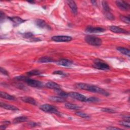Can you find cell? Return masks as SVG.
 <instances>
[{
  "label": "cell",
  "mask_w": 130,
  "mask_h": 130,
  "mask_svg": "<svg viewBox=\"0 0 130 130\" xmlns=\"http://www.w3.org/2000/svg\"><path fill=\"white\" fill-rule=\"evenodd\" d=\"M36 25L40 28H49V26L47 25V23L42 19H37L36 20Z\"/></svg>",
  "instance_id": "obj_15"
},
{
  "label": "cell",
  "mask_w": 130,
  "mask_h": 130,
  "mask_svg": "<svg viewBox=\"0 0 130 130\" xmlns=\"http://www.w3.org/2000/svg\"><path fill=\"white\" fill-rule=\"evenodd\" d=\"M116 4L121 10L126 11L129 9V5L126 2L123 1H117Z\"/></svg>",
  "instance_id": "obj_9"
},
{
  "label": "cell",
  "mask_w": 130,
  "mask_h": 130,
  "mask_svg": "<svg viewBox=\"0 0 130 130\" xmlns=\"http://www.w3.org/2000/svg\"><path fill=\"white\" fill-rule=\"evenodd\" d=\"M0 13H1V15H0V18H1V21H2V20L5 18V14L2 11H1Z\"/></svg>",
  "instance_id": "obj_36"
},
{
  "label": "cell",
  "mask_w": 130,
  "mask_h": 130,
  "mask_svg": "<svg viewBox=\"0 0 130 130\" xmlns=\"http://www.w3.org/2000/svg\"><path fill=\"white\" fill-rule=\"evenodd\" d=\"M85 41L88 44L94 46H99L102 44V40L100 38L93 36H87Z\"/></svg>",
  "instance_id": "obj_2"
},
{
  "label": "cell",
  "mask_w": 130,
  "mask_h": 130,
  "mask_svg": "<svg viewBox=\"0 0 130 130\" xmlns=\"http://www.w3.org/2000/svg\"><path fill=\"white\" fill-rule=\"evenodd\" d=\"M117 50L118 51H119L122 54H125L126 55H127L128 56H130V51L129 49H127V48H124V47H119L117 48Z\"/></svg>",
  "instance_id": "obj_22"
},
{
  "label": "cell",
  "mask_w": 130,
  "mask_h": 130,
  "mask_svg": "<svg viewBox=\"0 0 130 130\" xmlns=\"http://www.w3.org/2000/svg\"><path fill=\"white\" fill-rule=\"evenodd\" d=\"M49 99L55 102H64L66 101L65 98H63L62 97H51L49 98Z\"/></svg>",
  "instance_id": "obj_23"
},
{
  "label": "cell",
  "mask_w": 130,
  "mask_h": 130,
  "mask_svg": "<svg viewBox=\"0 0 130 130\" xmlns=\"http://www.w3.org/2000/svg\"><path fill=\"white\" fill-rule=\"evenodd\" d=\"M109 29L111 31L115 33H119V34H127L128 32L126 30L122 29L119 27L117 26H110L109 27Z\"/></svg>",
  "instance_id": "obj_11"
},
{
  "label": "cell",
  "mask_w": 130,
  "mask_h": 130,
  "mask_svg": "<svg viewBox=\"0 0 130 130\" xmlns=\"http://www.w3.org/2000/svg\"><path fill=\"white\" fill-rule=\"evenodd\" d=\"M102 6L103 7V9L105 11V12H110V7L108 4V3L106 1H103L102 2Z\"/></svg>",
  "instance_id": "obj_25"
},
{
  "label": "cell",
  "mask_w": 130,
  "mask_h": 130,
  "mask_svg": "<svg viewBox=\"0 0 130 130\" xmlns=\"http://www.w3.org/2000/svg\"><path fill=\"white\" fill-rule=\"evenodd\" d=\"M0 97L3 99H5L9 100H15V99L13 96H11L9 94L4 91L0 92Z\"/></svg>",
  "instance_id": "obj_16"
},
{
  "label": "cell",
  "mask_w": 130,
  "mask_h": 130,
  "mask_svg": "<svg viewBox=\"0 0 130 130\" xmlns=\"http://www.w3.org/2000/svg\"><path fill=\"white\" fill-rule=\"evenodd\" d=\"M56 93L58 94V95L60 96V97H62L63 98H67L68 96V93H67V92L63 91L62 90H61V88L60 89H57L55 90Z\"/></svg>",
  "instance_id": "obj_24"
},
{
  "label": "cell",
  "mask_w": 130,
  "mask_h": 130,
  "mask_svg": "<svg viewBox=\"0 0 130 130\" xmlns=\"http://www.w3.org/2000/svg\"><path fill=\"white\" fill-rule=\"evenodd\" d=\"M29 3H34V2H33V1H32V2H30V1H29Z\"/></svg>",
  "instance_id": "obj_41"
},
{
  "label": "cell",
  "mask_w": 130,
  "mask_h": 130,
  "mask_svg": "<svg viewBox=\"0 0 130 130\" xmlns=\"http://www.w3.org/2000/svg\"><path fill=\"white\" fill-rule=\"evenodd\" d=\"M30 125L31 126H32V127H34V126H36L37 125V124L36 123H33V122H31L30 123Z\"/></svg>",
  "instance_id": "obj_39"
},
{
  "label": "cell",
  "mask_w": 130,
  "mask_h": 130,
  "mask_svg": "<svg viewBox=\"0 0 130 130\" xmlns=\"http://www.w3.org/2000/svg\"><path fill=\"white\" fill-rule=\"evenodd\" d=\"M0 106L1 107L4 109L9 110H11V111H17L19 110V109L17 108L16 107L13 105H11L9 104H7L3 102H1L0 103Z\"/></svg>",
  "instance_id": "obj_10"
},
{
  "label": "cell",
  "mask_w": 130,
  "mask_h": 130,
  "mask_svg": "<svg viewBox=\"0 0 130 130\" xmlns=\"http://www.w3.org/2000/svg\"><path fill=\"white\" fill-rule=\"evenodd\" d=\"M0 70H1V73L2 74H3L4 75L8 76V72L5 69L3 68L2 67H1V69H0Z\"/></svg>",
  "instance_id": "obj_34"
},
{
  "label": "cell",
  "mask_w": 130,
  "mask_h": 130,
  "mask_svg": "<svg viewBox=\"0 0 130 130\" xmlns=\"http://www.w3.org/2000/svg\"><path fill=\"white\" fill-rule=\"evenodd\" d=\"M72 39L71 37L68 36H55L51 38V40L56 42H69Z\"/></svg>",
  "instance_id": "obj_7"
},
{
  "label": "cell",
  "mask_w": 130,
  "mask_h": 130,
  "mask_svg": "<svg viewBox=\"0 0 130 130\" xmlns=\"http://www.w3.org/2000/svg\"><path fill=\"white\" fill-rule=\"evenodd\" d=\"M29 76H36V75H39L41 74V72L39 71V70H34L28 72L27 73Z\"/></svg>",
  "instance_id": "obj_26"
},
{
  "label": "cell",
  "mask_w": 130,
  "mask_h": 130,
  "mask_svg": "<svg viewBox=\"0 0 130 130\" xmlns=\"http://www.w3.org/2000/svg\"><path fill=\"white\" fill-rule=\"evenodd\" d=\"M58 64L64 67H69L71 66L73 62L71 61L67 60V59H61L58 62Z\"/></svg>",
  "instance_id": "obj_14"
},
{
  "label": "cell",
  "mask_w": 130,
  "mask_h": 130,
  "mask_svg": "<svg viewBox=\"0 0 130 130\" xmlns=\"http://www.w3.org/2000/svg\"><path fill=\"white\" fill-rule=\"evenodd\" d=\"M33 36V34L31 33H27L26 34H25V38H32Z\"/></svg>",
  "instance_id": "obj_35"
},
{
  "label": "cell",
  "mask_w": 130,
  "mask_h": 130,
  "mask_svg": "<svg viewBox=\"0 0 130 130\" xmlns=\"http://www.w3.org/2000/svg\"><path fill=\"white\" fill-rule=\"evenodd\" d=\"M86 31L89 33H98L101 32L102 33L105 31V30L102 28L92 27L91 26H89L86 28Z\"/></svg>",
  "instance_id": "obj_8"
},
{
  "label": "cell",
  "mask_w": 130,
  "mask_h": 130,
  "mask_svg": "<svg viewBox=\"0 0 130 130\" xmlns=\"http://www.w3.org/2000/svg\"><path fill=\"white\" fill-rule=\"evenodd\" d=\"M93 67L94 68L101 70L107 71L110 70V67L109 65L104 61L99 60V59H96L94 61Z\"/></svg>",
  "instance_id": "obj_3"
},
{
  "label": "cell",
  "mask_w": 130,
  "mask_h": 130,
  "mask_svg": "<svg viewBox=\"0 0 130 130\" xmlns=\"http://www.w3.org/2000/svg\"><path fill=\"white\" fill-rule=\"evenodd\" d=\"M24 81L30 87H43V84L41 82L36 80H34L30 78H29L28 77L25 78Z\"/></svg>",
  "instance_id": "obj_5"
},
{
  "label": "cell",
  "mask_w": 130,
  "mask_h": 130,
  "mask_svg": "<svg viewBox=\"0 0 130 130\" xmlns=\"http://www.w3.org/2000/svg\"><path fill=\"white\" fill-rule=\"evenodd\" d=\"M13 22V23L15 25H19L21 23L24 22L25 20H23L20 17H13L9 18Z\"/></svg>",
  "instance_id": "obj_18"
},
{
  "label": "cell",
  "mask_w": 130,
  "mask_h": 130,
  "mask_svg": "<svg viewBox=\"0 0 130 130\" xmlns=\"http://www.w3.org/2000/svg\"><path fill=\"white\" fill-rule=\"evenodd\" d=\"M45 87L47 88H48L53 89L54 90L61 88L60 85H59L57 84H56V83H55V82H52V81L48 82L47 83H46V85H45Z\"/></svg>",
  "instance_id": "obj_13"
},
{
  "label": "cell",
  "mask_w": 130,
  "mask_h": 130,
  "mask_svg": "<svg viewBox=\"0 0 130 130\" xmlns=\"http://www.w3.org/2000/svg\"><path fill=\"white\" fill-rule=\"evenodd\" d=\"M107 129H109V130H121V129L120 128H115V127H109V128H108Z\"/></svg>",
  "instance_id": "obj_37"
},
{
  "label": "cell",
  "mask_w": 130,
  "mask_h": 130,
  "mask_svg": "<svg viewBox=\"0 0 130 130\" xmlns=\"http://www.w3.org/2000/svg\"><path fill=\"white\" fill-rule=\"evenodd\" d=\"M76 87L80 89L85 90L92 92L98 93L104 96H108L110 94V93L108 92L107 91L105 90L104 89L98 87L87 84H83V83L77 84L76 85Z\"/></svg>",
  "instance_id": "obj_1"
},
{
  "label": "cell",
  "mask_w": 130,
  "mask_h": 130,
  "mask_svg": "<svg viewBox=\"0 0 130 130\" xmlns=\"http://www.w3.org/2000/svg\"><path fill=\"white\" fill-rule=\"evenodd\" d=\"M21 100L25 103H29L32 105H36V102L35 99L30 97H24L21 98Z\"/></svg>",
  "instance_id": "obj_17"
},
{
  "label": "cell",
  "mask_w": 130,
  "mask_h": 130,
  "mask_svg": "<svg viewBox=\"0 0 130 130\" xmlns=\"http://www.w3.org/2000/svg\"><path fill=\"white\" fill-rule=\"evenodd\" d=\"M40 109L45 112L53 113L56 114H58V113H59L55 107L49 104H44L41 105L40 107Z\"/></svg>",
  "instance_id": "obj_4"
},
{
  "label": "cell",
  "mask_w": 130,
  "mask_h": 130,
  "mask_svg": "<svg viewBox=\"0 0 130 130\" xmlns=\"http://www.w3.org/2000/svg\"><path fill=\"white\" fill-rule=\"evenodd\" d=\"M65 107L67 109L72 110H78L80 108V107L78 105L70 103L65 104Z\"/></svg>",
  "instance_id": "obj_19"
},
{
  "label": "cell",
  "mask_w": 130,
  "mask_h": 130,
  "mask_svg": "<svg viewBox=\"0 0 130 130\" xmlns=\"http://www.w3.org/2000/svg\"><path fill=\"white\" fill-rule=\"evenodd\" d=\"M100 101V99L96 98V97H90L89 98H87V102H90V103H97Z\"/></svg>",
  "instance_id": "obj_29"
},
{
  "label": "cell",
  "mask_w": 130,
  "mask_h": 130,
  "mask_svg": "<svg viewBox=\"0 0 130 130\" xmlns=\"http://www.w3.org/2000/svg\"><path fill=\"white\" fill-rule=\"evenodd\" d=\"M28 118L26 116H20L16 117L13 120L14 124H19L27 121Z\"/></svg>",
  "instance_id": "obj_21"
},
{
  "label": "cell",
  "mask_w": 130,
  "mask_h": 130,
  "mask_svg": "<svg viewBox=\"0 0 130 130\" xmlns=\"http://www.w3.org/2000/svg\"><path fill=\"white\" fill-rule=\"evenodd\" d=\"M38 62L39 63H51L53 62V60L52 59L49 57H47V56H44L40 58Z\"/></svg>",
  "instance_id": "obj_20"
},
{
  "label": "cell",
  "mask_w": 130,
  "mask_h": 130,
  "mask_svg": "<svg viewBox=\"0 0 130 130\" xmlns=\"http://www.w3.org/2000/svg\"><path fill=\"white\" fill-rule=\"evenodd\" d=\"M106 16L108 19L110 20H113L114 19V16L110 13V12H106Z\"/></svg>",
  "instance_id": "obj_32"
},
{
  "label": "cell",
  "mask_w": 130,
  "mask_h": 130,
  "mask_svg": "<svg viewBox=\"0 0 130 130\" xmlns=\"http://www.w3.org/2000/svg\"><path fill=\"white\" fill-rule=\"evenodd\" d=\"M101 110L104 112H106V113H115V111L112 109H110V108H103L101 109Z\"/></svg>",
  "instance_id": "obj_31"
},
{
  "label": "cell",
  "mask_w": 130,
  "mask_h": 130,
  "mask_svg": "<svg viewBox=\"0 0 130 130\" xmlns=\"http://www.w3.org/2000/svg\"><path fill=\"white\" fill-rule=\"evenodd\" d=\"M120 124L121 125H122V126H123L124 127H127L128 128H130V120H126L121 121Z\"/></svg>",
  "instance_id": "obj_28"
},
{
  "label": "cell",
  "mask_w": 130,
  "mask_h": 130,
  "mask_svg": "<svg viewBox=\"0 0 130 130\" xmlns=\"http://www.w3.org/2000/svg\"><path fill=\"white\" fill-rule=\"evenodd\" d=\"M53 74H56V75H60L62 76H66L67 75L66 73L63 72V71H54L53 73Z\"/></svg>",
  "instance_id": "obj_33"
},
{
  "label": "cell",
  "mask_w": 130,
  "mask_h": 130,
  "mask_svg": "<svg viewBox=\"0 0 130 130\" xmlns=\"http://www.w3.org/2000/svg\"><path fill=\"white\" fill-rule=\"evenodd\" d=\"M120 19H121L122 21H123V22L128 23V25L130 24V19L129 18V17H126L123 15H121L120 16Z\"/></svg>",
  "instance_id": "obj_30"
},
{
  "label": "cell",
  "mask_w": 130,
  "mask_h": 130,
  "mask_svg": "<svg viewBox=\"0 0 130 130\" xmlns=\"http://www.w3.org/2000/svg\"><path fill=\"white\" fill-rule=\"evenodd\" d=\"M75 113L77 115H78V116H79L81 117L84 118V119H89V118H90V116L88 114H86V113H85L83 112L77 111Z\"/></svg>",
  "instance_id": "obj_27"
},
{
  "label": "cell",
  "mask_w": 130,
  "mask_h": 130,
  "mask_svg": "<svg viewBox=\"0 0 130 130\" xmlns=\"http://www.w3.org/2000/svg\"><path fill=\"white\" fill-rule=\"evenodd\" d=\"M6 129V126L5 125H3V126H1V127H0V129L2 130H5Z\"/></svg>",
  "instance_id": "obj_38"
},
{
  "label": "cell",
  "mask_w": 130,
  "mask_h": 130,
  "mask_svg": "<svg viewBox=\"0 0 130 130\" xmlns=\"http://www.w3.org/2000/svg\"><path fill=\"white\" fill-rule=\"evenodd\" d=\"M91 2L93 4H94V5H96V1H91Z\"/></svg>",
  "instance_id": "obj_40"
},
{
  "label": "cell",
  "mask_w": 130,
  "mask_h": 130,
  "mask_svg": "<svg viewBox=\"0 0 130 130\" xmlns=\"http://www.w3.org/2000/svg\"><path fill=\"white\" fill-rule=\"evenodd\" d=\"M68 96L79 101L83 102H87V98L84 96L83 94H81L79 93L76 92H71L68 93Z\"/></svg>",
  "instance_id": "obj_6"
},
{
  "label": "cell",
  "mask_w": 130,
  "mask_h": 130,
  "mask_svg": "<svg viewBox=\"0 0 130 130\" xmlns=\"http://www.w3.org/2000/svg\"><path fill=\"white\" fill-rule=\"evenodd\" d=\"M67 3H68V5L70 7L71 9L72 10L73 13L75 14H76L77 13L78 8H77V6L76 3H75V2L73 1H70V0H69V1H67Z\"/></svg>",
  "instance_id": "obj_12"
}]
</instances>
